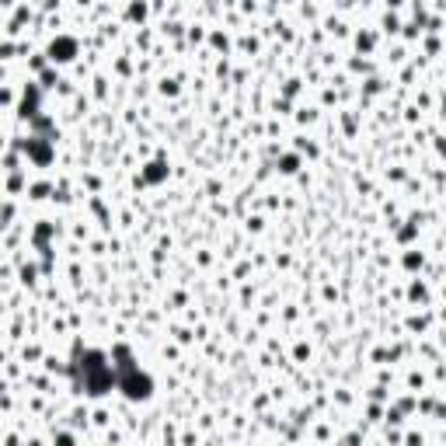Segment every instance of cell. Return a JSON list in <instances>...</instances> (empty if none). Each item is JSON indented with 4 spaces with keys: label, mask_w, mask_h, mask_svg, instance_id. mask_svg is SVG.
Masks as SVG:
<instances>
[{
    "label": "cell",
    "mask_w": 446,
    "mask_h": 446,
    "mask_svg": "<svg viewBox=\"0 0 446 446\" xmlns=\"http://www.w3.org/2000/svg\"><path fill=\"white\" fill-rule=\"evenodd\" d=\"M49 53H53V59H70V56H74V42H70V39H59V42H53V49H49Z\"/></svg>",
    "instance_id": "1"
}]
</instances>
